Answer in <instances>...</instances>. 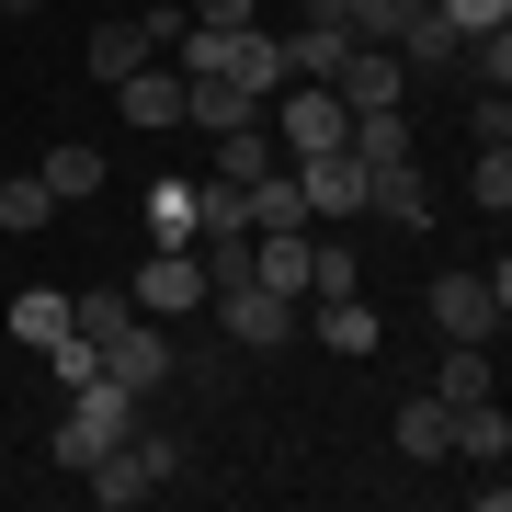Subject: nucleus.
<instances>
[{
  "label": "nucleus",
  "mask_w": 512,
  "mask_h": 512,
  "mask_svg": "<svg viewBox=\"0 0 512 512\" xmlns=\"http://www.w3.org/2000/svg\"><path fill=\"white\" fill-rule=\"evenodd\" d=\"M137 433V387H114V376H92V387H69V421H57V444H46V456L57 467H92V456H114V444H126Z\"/></svg>",
  "instance_id": "nucleus-1"
},
{
  "label": "nucleus",
  "mask_w": 512,
  "mask_h": 512,
  "mask_svg": "<svg viewBox=\"0 0 512 512\" xmlns=\"http://www.w3.org/2000/svg\"><path fill=\"white\" fill-rule=\"evenodd\" d=\"M512 319V262H490V274H433V330L444 342H501Z\"/></svg>",
  "instance_id": "nucleus-2"
},
{
  "label": "nucleus",
  "mask_w": 512,
  "mask_h": 512,
  "mask_svg": "<svg viewBox=\"0 0 512 512\" xmlns=\"http://www.w3.org/2000/svg\"><path fill=\"white\" fill-rule=\"evenodd\" d=\"M205 308H217V330H228L239 353H274L285 330H296V296H274V285H217Z\"/></svg>",
  "instance_id": "nucleus-3"
},
{
  "label": "nucleus",
  "mask_w": 512,
  "mask_h": 512,
  "mask_svg": "<svg viewBox=\"0 0 512 512\" xmlns=\"http://www.w3.org/2000/svg\"><path fill=\"white\" fill-rule=\"evenodd\" d=\"M171 35H183V12H137V23H92V80L114 92V80H137L148 57H160Z\"/></svg>",
  "instance_id": "nucleus-4"
},
{
  "label": "nucleus",
  "mask_w": 512,
  "mask_h": 512,
  "mask_svg": "<svg viewBox=\"0 0 512 512\" xmlns=\"http://www.w3.org/2000/svg\"><path fill=\"white\" fill-rule=\"evenodd\" d=\"M103 376L114 387H137V399H148V387H171V319H126V330H114V342H103Z\"/></svg>",
  "instance_id": "nucleus-5"
},
{
  "label": "nucleus",
  "mask_w": 512,
  "mask_h": 512,
  "mask_svg": "<svg viewBox=\"0 0 512 512\" xmlns=\"http://www.w3.org/2000/svg\"><path fill=\"white\" fill-rule=\"evenodd\" d=\"M126 296H137L148 319H183V308H205V262H194V251H148Z\"/></svg>",
  "instance_id": "nucleus-6"
},
{
  "label": "nucleus",
  "mask_w": 512,
  "mask_h": 512,
  "mask_svg": "<svg viewBox=\"0 0 512 512\" xmlns=\"http://www.w3.org/2000/svg\"><path fill=\"white\" fill-rule=\"evenodd\" d=\"M296 194H308V217H365V160L353 148H330V160H285Z\"/></svg>",
  "instance_id": "nucleus-7"
},
{
  "label": "nucleus",
  "mask_w": 512,
  "mask_h": 512,
  "mask_svg": "<svg viewBox=\"0 0 512 512\" xmlns=\"http://www.w3.org/2000/svg\"><path fill=\"white\" fill-rule=\"evenodd\" d=\"M330 92H342V114H387L399 103V46H353L342 69H330Z\"/></svg>",
  "instance_id": "nucleus-8"
},
{
  "label": "nucleus",
  "mask_w": 512,
  "mask_h": 512,
  "mask_svg": "<svg viewBox=\"0 0 512 512\" xmlns=\"http://www.w3.org/2000/svg\"><path fill=\"white\" fill-rule=\"evenodd\" d=\"M365 217H387V228H433V183H421V160L365 171Z\"/></svg>",
  "instance_id": "nucleus-9"
},
{
  "label": "nucleus",
  "mask_w": 512,
  "mask_h": 512,
  "mask_svg": "<svg viewBox=\"0 0 512 512\" xmlns=\"http://www.w3.org/2000/svg\"><path fill=\"white\" fill-rule=\"evenodd\" d=\"M148 251H194V228H205V183H148Z\"/></svg>",
  "instance_id": "nucleus-10"
},
{
  "label": "nucleus",
  "mask_w": 512,
  "mask_h": 512,
  "mask_svg": "<svg viewBox=\"0 0 512 512\" xmlns=\"http://www.w3.org/2000/svg\"><path fill=\"white\" fill-rule=\"evenodd\" d=\"M399 456H421V467L456 456V410H444L433 387H410V399H399Z\"/></svg>",
  "instance_id": "nucleus-11"
},
{
  "label": "nucleus",
  "mask_w": 512,
  "mask_h": 512,
  "mask_svg": "<svg viewBox=\"0 0 512 512\" xmlns=\"http://www.w3.org/2000/svg\"><path fill=\"white\" fill-rule=\"evenodd\" d=\"M262 171H285V148H274V126H262V114H251V126H217V183H239V194H251Z\"/></svg>",
  "instance_id": "nucleus-12"
},
{
  "label": "nucleus",
  "mask_w": 512,
  "mask_h": 512,
  "mask_svg": "<svg viewBox=\"0 0 512 512\" xmlns=\"http://www.w3.org/2000/svg\"><path fill=\"white\" fill-rule=\"evenodd\" d=\"M114 103H126V126H183V69H160V57H148L137 80H114Z\"/></svg>",
  "instance_id": "nucleus-13"
},
{
  "label": "nucleus",
  "mask_w": 512,
  "mask_h": 512,
  "mask_svg": "<svg viewBox=\"0 0 512 512\" xmlns=\"http://www.w3.org/2000/svg\"><path fill=\"white\" fill-rule=\"evenodd\" d=\"M80 490H92L103 512H137V501H160V490H148V467L126 456V444H114V456H92V467H80Z\"/></svg>",
  "instance_id": "nucleus-14"
},
{
  "label": "nucleus",
  "mask_w": 512,
  "mask_h": 512,
  "mask_svg": "<svg viewBox=\"0 0 512 512\" xmlns=\"http://www.w3.org/2000/svg\"><path fill=\"white\" fill-rule=\"evenodd\" d=\"M387 46H399V69H456V23H444L433 0H421V12H410V23H399Z\"/></svg>",
  "instance_id": "nucleus-15"
},
{
  "label": "nucleus",
  "mask_w": 512,
  "mask_h": 512,
  "mask_svg": "<svg viewBox=\"0 0 512 512\" xmlns=\"http://www.w3.org/2000/svg\"><path fill=\"white\" fill-rule=\"evenodd\" d=\"M35 183H46L57 205H69V194H103V148H92V137H57V148H46V171H35Z\"/></svg>",
  "instance_id": "nucleus-16"
},
{
  "label": "nucleus",
  "mask_w": 512,
  "mask_h": 512,
  "mask_svg": "<svg viewBox=\"0 0 512 512\" xmlns=\"http://www.w3.org/2000/svg\"><path fill=\"white\" fill-rule=\"evenodd\" d=\"M319 342H330V353H376L387 319L365 308V296H319Z\"/></svg>",
  "instance_id": "nucleus-17"
},
{
  "label": "nucleus",
  "mask_w": 512,
  "mask_h": 512,
  "mask_svg": "<svg viewBox=\"0 0 512 512\" xmlns=\"http://www.w3.org/2000/svg\"><path fill=\"white\" fill-rule=\"evenodd\" d=\"M456 456H467V467H501V456H512V421H501V399H467V410H456Z\"/></svg>",
  "instance_id": "nucleus-18"
},
{
  "label": "nucleus",
  "mask_w": 512,
  "mask_h": 512,
  "mask_svg": "<svg viewBox=\"0 0 512 512\" xmlns=\"http://www.w3.org/2000/svg\"><path fill=\"white\" fill-rule=\"evenodd\" d=\"M12 342H23V353H46V342H69V296H46V285H23V296H12Z\"/></svg>",
  "instance_id": "nucleus-19"
},
{
  "label": "nucleus",
  "mask_w": 512,
  "mask_h": 512,
  "mask_svg": "<svg viewBox=\"0 0 512 512\" xmlns=\"http://www.w3.org/2000/svg\"><path fill=\"white\" fill-rule=\"evenodd\" d=\"M433 399H444V410L490 399V342H444V376H433Z\"/></svg>",
  "instance_id": "nucleus-20"
},
{
  "label": "nucleus",
  "mask_w": 512,
  "mask_h": 512,
  "mask_svg": "<svg viewBox=\"0 0 512 512\" xmlns=\"http://www.w3.org/2000/svg\"><path fill=\"white\" fill-rule=\"evenodd\" d=\"M342 148H353V160H365V171L410 160V114H399V103H387V114H353V137H342Z\"/></svg>",
  "instance_id": "nucleus-21"
},
{
  "label": "nucleus",
  "mask_w": 512,
  "mask_h": 512,
  "mask_svg": "<svg viewBox=\"0 0 512 512\" xmlns=\"http://www.w3.org/2000/svg\"><path fill=\"white\" fill-rule=\"evenodd\" d=\"M239 205H251V228H308V194H296V171H262Z\"/></svg>",
  "instance_id": "nucleus-22"
},
{
  "label": "nucleus",
  "mask_w": 512,
  "mask_h": 512,
  "mask_svg": "<svg viewBox=\"0 0 512 512\" xmlns=\"http://www.w3.org/2000/svg\"><path fill=\"white\" fill-rule=\"evenodd\" d=\"M46 217H57V194L35 183V171H12V183H0V228H12V239H35Z\"/></svg>",
  "instance_id": "nucleus-23"
},
{
  "label": "nucleus",
  "mask_w": 512,
  "mask_h": 512,
  "mask_svg": "<svg viewBox=\"0 0 512 512\" xmlns=\"http://www.w3.org/2000/svg\"><path fill=\"white\" fill-rule=\"evenodd\" d=\"M467 205H490V217H512V148H478V171H467Z\"/></svg>",
  "instance_id": "nucleus-24"
},
{
  "label": "nucleus",
  "mask_w": 512,
  "mask_h": 512,
  "mask_svg": "<svg viewBox=\"0 0 512 512\" xmlns=\"http://www.w3.org/2000/svg\"><path fill=\"white\" fill-rule=\"evenodd\" d=\"M433 12L456 23V46H478V35H501V23H512V0H433Z\"/></svg>",
  "instance_id": "nucleus-25"
},
{
  "label": "nucleus",
  "mask_w": 512,
  "mask_h": 512,
  "mask_svg": "<svg viewBox=\"0 0 512 512\" xmlns=\"http://www.w3.org/2000/svg\"><path fill=\"white\" fill-rule=\"evenodd\" d=\"M353 285H365V274H353V251H342V239H319V251H308V296H353Z\"/></svg>",
  "instance_id": "nucleus-26"
},
{
  "label": "nucleus",
  "mask_w": 512,
  "mask_h": 512,
  "mask_svg": "<svg viewBox=\"0 0 512 512\" xmlns=\"http://www.w3.org/2000/svg\"><path fill=\"white\" fill-rule=\"evenodd\" d=\"M126 456L148 467V490H171V478H183V444H171V433H126Z\"/></svg>",
  "instance_id": "nucleus-27"
},
{
  "label": "nucleus",
  "mask_w": 512,
  "mask_h": 512,
  "mask_svg": "<svg viewBox=\"0 0 512 512\" xmlns=\"http://www.w3.org/2000/svg\"><path fill=\"white\" fill-rule=\"evenodd\" d=\"M478 148H512V92H478Z\"/></svg>",
  "instance_id": "nucleus-28"
},
{
  "label": "nucleus",
  "mask_w": 512,
  "mask_h": 512,
  "mask_svg": "<svg viewBox=\"0 0 512 512\" xmlns=\"http://www.w3.org/2000/svg\"><path fill=\"white\" fill-rule=\"evenodd\" d=\"M183 23H251V0H194Z\"/></svg>",
  "instance_id": "nucleus-29"
},
{
  "label": "nucleus",
  "mask_w": 512,
  "mask_h": 512,
  "mask_svg": "<svg viewBox=\"0 0 512 512\" xmlns=\"http://www.w3.org/2000/svg\"><path fill=\"white\" fill-rule=\"evenodd\" d=\"M0 12H35V0H0Z\"/></svg>",
  "instance_id": "nucleus-30"
}]
</instances>
